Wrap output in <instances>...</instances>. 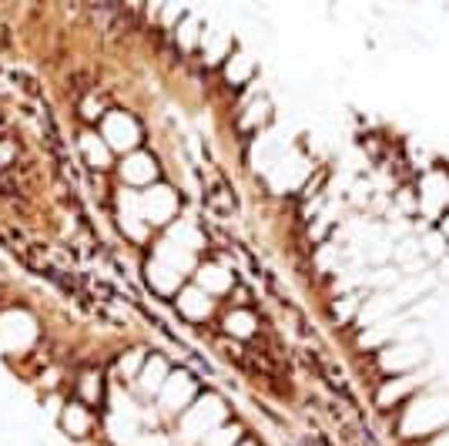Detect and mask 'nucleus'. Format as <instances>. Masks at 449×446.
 <instances>
[{"label":"nucleus","instance_id":"nucleus-8","mask_svg":"<svg viewBox=\"0 0 449 446\" xmlns=\"http://www.w3.org/2000/svg\"><path fill=\"white\" fill-rule=\"evenodd\" d=\"M245 71H252V60L235 58V64H231V84H242V74H245Z\"/></svg>","mask_w":449,"mask_h":446},{"label":"nucleus","instance_id":"nucleus-7","mask_svg":"<svg viewBox=\"0 0 449 446\" xmlns=\"http://www.w3.org/2000/svg\"><path fill=\"white\" fill-rule=\"evenodd\" d=\"M202 286H205V289H224V286H228V275H222V272L211 265V269L202 272Z\"/></svg>","mask_w":449,"mask_h":446},{"label":"nucleus","instance_id":"nucleus-4","mask_svg":"<svg viewBox=\"0 0 449 446\" xmlns=\"http://www.w3.org/2000/svg\"><path fill=\"white\" fill-rule=\"evenodd\" d=\"M124 175L131 178V181H145V178L154 175V165H151L148 155H134L128 165H124Z\"/></svg>","mask_w":449,"mask_h":446},{"label":"nucleus","instance_id":"nucleus-1","mask_svg":"<svg viewBox=\"0 0 449 446\" xmlns=\"http://www.w3.org/2000/svg\"><path fill=\"white\" fill-rule=\"evenodd\" d=\"M449 416L446 406H439V399H419V403H412L409 416L402 420V427L406 433H416V436H423V433H432V429H439V423Z\"/></svg>","mask_w":449,"mask_h":446},{"label":"nucleus","instance_id":"nucleus-2","mask_svg":"<svg viewBox=\"0 0 449 446\" xmlns=\"http://www.w3.org/2000/svg\"><path fill=\"white\" fill-rule=\"evenodd\" d=\"M416 359H419V352L412 349V346H395V349L382 352V369H389V372H402V369H409Z\"/></svg>","mask_w":449,"mask_h":446},{"label":"nucleus","instance_id":"nucleus-5","mask_svg":"<svg viewBox=\"0 0 449 446\" xmlns=\"http://www.w3.org/2000/svg\"><path fill=\"white\" fill-rule=\"evenodd\" d=\"M224 329L235 332V336H252V332H255V319H252L248 312H231L228 322H224Z\"/></svg>","mask_w":449,"mask_h":446},{"label":"nucleus","instance_id":"nucleus-3","mask_svg":"<svg viewBox=\"0 0 449 446\" xmlns=\"http://www.w3.org/2000/svg\"><path fill=\"white\" fill-rule=\"evenodd\" d=\"M412 379H393V383H386V386L379 389V403L382 406H393V403H399L406 393H409Z\"/></svg>","mask_w":449,"mask_h":446},{"label":"nucleus","instance_id":"nucleus-6","mask_svg":"<svg viewBox=\"0 0 449 446\" xmlns=\"http://www.w3.org/2000/svg\"><path fill=\"white\" fill-rule=\"evenodd\" d=\"M181 309H185L188 315H205L208 312L205 292H198V299H191V292H185V295H181Z\"/></svg>","mask_w":449,"mask_h":446}]
</instances>
